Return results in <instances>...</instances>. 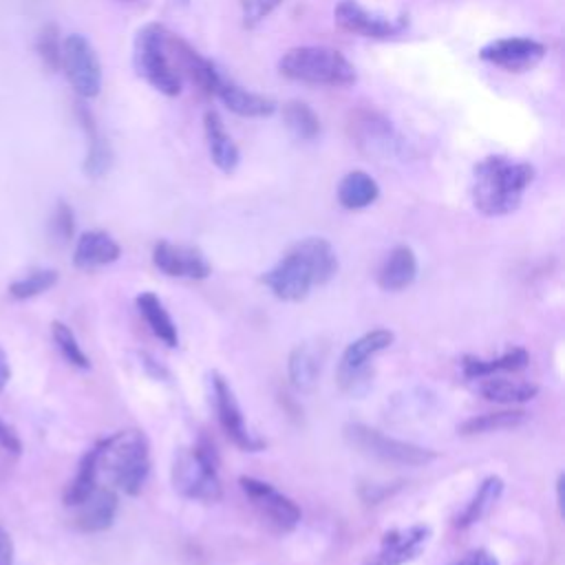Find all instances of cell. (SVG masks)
I'll return each mask as SVG.
<instances>
[{
  "label": "cell",
  "instance_id": "6da1fadb",
  "mask_svg": "<svg viewBox=\"0 0 565 565\" xmlns=\"http://www.w3.org/2000/svg\"><path fill=\"white\" fill-rule=\"evenodd\" d=\"M338 271V256L322 236H307L294 243L287 254L263 276L269 291L285 302H300L311 287L327 285Z\"/></svg>",
  "mask_w": 565,
  "mask_h": 565
},
{
  "label": "cell",
  "instance_id": "7a4b0ae2",
  "mask_svg": "<svg viewBox=\"0 0 565 565\" xmlns=\"http://www.w3.org/2000/svg\"><path fill=\"white\" fill-rule=\"evenodd\" d=\"M532 181L534 168L530 163L490 154L472 170V205L483 216H505L521 205Z\"/></svg>",
  "mask_w": 565,
  "mask_h": 565
},
{
  "label": "cell",
  "instance_id": "3957f363",
  "mask_svg": "<svg viewBox=\"0 0 565 565\" xmlns=\"http://www.w3.org/2000/svg\"><path fill=\"white\" fill-rule=\"evenodd\" d=\"M97 468L124 494H139L150 475V444L137 428L119 430L97 441Z\"/></svg>",
  "mask_w": 565,
  "mask_h": 565
},
{
  "label": "cell",
  "instance_id": "277c9868",
  "mask_svg": "<svg viewBox=\"0 0 565 565\" xmlns=\"http://www.w3.org/2000/svg\"><path fill=\"white\" fill-rule=\"evenodd\" d=\"M278 71L289 79L320 86H351L358 79L353 64L329 46H294L278 60Z\"/></svg>",
  "mask_w": 565,
  "mask_h": 565
},
{
  "label": "cell",
  "instance_id": "5b68a950",
  "mask_svg": "<svg viewBox=\"0 0 565 565\" xmlns=\"http://www.w3.org/2000/svg\"><path fill=\"white\" fill-rule=\"evenodd\" d=\"M172 486L179 494L194 501L214 503L223 497L218 479V457L207 439L181 448L172 461Z\"/></svg>",
  "mask_w": 565,
  "mask_h": 565
},
{
  "label": "cell",
  "instance_id": "8992f818",
  "mask_svg": "<svg viewBox=\"0 0 565 565\" xmlns=\"http://www.w3.org/2000/svg\"><path fill=\"white\" fill-rule=\"evenodd\" d=\"M168 33L170 31L157 22L141 26L132 44V66L137 75L143 77L152 88L174 97L181 93V77L170 60Z\"/></svg>",
  "mask_w": 565,
  "mask_h": 565
},
{
  "label": "cell",
  "instance_id": "52a82bcc",
  "mask_svg": "<svg viewBox=\"0 0 565 565\" xmlns=\"http://www.w3.org/2000/svg\"><path fill=\"white\" fill-rule=\"evenodd\" d=\"M344 439L351 448H355L358 452L373 457L377 461L384 463H397V466H426L428 461H433L437 455L430 448L404 441V439H395L384 435L377 428H371L366 424H347L344 426Z\"/></svg>",
  "mask_w": 565,
  "mask_h": 565
},
{
  "label": "cell",
  "instance_id": "ba28073f",
  "mask_svg": "<svg viewBox=\"0 0 565 565\" xmlns=\"http://www.w3.org/2000/svg\"><path fill=\"white\" fill-rule=\"evenodd\" d=\"M62 68L79 97L90 99L99 95L102 64L93 44L84 35L73 33L62 42Z\"/></svg>",
  "mask_w": 565,
  "mask_h": 565
},
{
  "label": "cell",
  "instance_id": "9c48e42d",
  "mask_svg": "<svg viewBox=\"0 0 565 565\" xmlns=\"http://www.w3.org/2000/svg\"><path fill=\"white\" fill-rule=\"evenodd\" d=\"M395 335L388 329H373L355 338L353 342L347 344L340 358V369H338V382L344 391L358 393V386L369 384V360L377 355L380 351L388 349L393 344Z\"/></svg>",
  "mask_w": 565,
  "mask_h": 565
},
{
  "label": "cell",
  "instance_id": "30bf717a",
  "mask_svg": "<svg viewBox=\"0 0 565 565\" xmlns=\"http://www.w3.org/2000/svg\"><path fill=\"white\" fill-rule=\"evenodd\" d=\"M241 490L247 494L252 505L258 510V514L278 532H291L300 523V508L285 497L280 490H276L271 483L260 481L256 477H238Z\"/></svg>",
  "mask_w": 565,
  "mask_h": 565
},
{
  "label": "cell",
  "instance_id": "8fae6325",
  "mask_svg": "<svg viewBox=\"0 0 565 565\" xmlns=\"http://www.w3.org/2000/svg\"><path fill=\"white\" fill-rule=\"evenodd\" d=\"M212 391H214L218 424H221L223 433L227 435V439H232V444H236L241 450H247V452L263 450L267 446V441L260 439L258 435H254L245 426V417H243V411H241V406L234 397V391L221 373H212Z\"/></svg>",
  "mask_w": 565,
  "mask_h": 565
},
{
  "label": "cell",
  "instance_id": "7c38bea8",
  "mask_svg": "<svg viewBox=\"0 0 565 565\" xmlns=\"http://www.w3.org/2000/svg\"><path fill=\"white\" fill-rule=\"evenodd\" d=\"M545 44L534 38H499L488 42L479 51V57L503 71L523 73L534 68L545 57Z\"/></svg>",
  "mask_w": 565,
  "mask_h": 565
},
{
  "label": "cell",
  "instance_id": "4fadbf2b",
  "mask_svg": "<svg viewBox=\"0 0 565 565\" xmlns=\"http://www.w3.org/2000/svg\"><path fill=\"white\" fill-rule=\"evenodd\" d=\"M154 267L170 278L203 280L212 274V267L201 249L188 245H174L170 241H159L152 247Z\"/></svg>",
  "mask_w": 565,
  "mask_h": 565
},
{
  "label": "cell",
  "instance_id": "5bb4252c",
  "mask_svg": "<svg viewBox=\"0 0 565 565\" xmlns=\"http://www.w3.org/2000/svg\"><path fill=\"white\" fill-rule=\"evenodd\" d=\"M433 536L430 525L415 523L402 530H391L382 536L377 554L366 565H404L415 561Z\"/></svg>",
  "mask_w": 565,
  "mask_h": 565
},
{
  "label": "cell",
  "instance_id": "9a60e30c",
  "mask_svg": "<svg viewBox=\"0 0 565 565\" xmlns=\"http://www.w3.org/2000/svg\"><path fill=\"white\" fill-rule=\"evenodd\" d=\"M168 51L179 77H188L203 95H214L221 82L216 66L192 49L183 38L168 33Z\"/></svg>",
  "mask_w": 565,
  "mask_h": 565
},
{
  "label": "cell",
  "instance_id": "2e32d148",
  "mask_svg": "<svg viewBox=\"0 0 565 565\" xmlns=\"http://www.w3.org/2000/svg\"><path fill=\"white\" fill-rule=\"evenodd\" d=\"M333 20L340 29L373 40H388L404 29V20L395 22L384 15L371 13L358 0H340L333 9Z\"/></svg>",
  "mask_w": 565,
  "mask_h": 565
},
{
  "label": "cell",
  "instance_id": "e0dca14e",
  "mask_svg": "<svg viewBox=\"0 0 565 565\" xmlns=\"http://www.w3.org/2000/svg\"><path fill=\"white\" fill-rule=\"evenodd\" d=\"M77 508L75 525L82 532H104L113 525L119 499L113 488H95Z\"/></svg>",
  "mask_w": 565,
  "mask_h": 565
},
{
  "label": "cell",
  "instance_id": "ac0fdd59",
  "mask_svg": "<svg viewBox=\"0 0 565 565\" xmlns=\"http://www.w3.org/2000/svg\"><path fill=\"white\" fill-rule=\"evenodd\" d=\"M121 256L119 243L102 230H88L79 234L73 249V265L79 269H95L115 263Z\"/></svg>",
  "mask_w": 565,
  "mask_h": 565
},
{
  "label": "cell",
  "instance_id": "d6986e66",
  "mask_svg": "<svg viewBox=\"0 0 565 565\" xmlns=\"http://www.w3.org/2000/svg\"><path fill=\"white\" fill-rule=\"evenodd\" d=\"M203 132H205V143H207L212 163L223 174H232L241 161V152H238V146L232 141V137L225 132V126L216 110H205Z\"/></svg>",
  "mask_w": 565,
  "mask_h": 565
},
{
  "label": "cell",
  "instance_id": "ffe728a7",
  "mask_svg": "<svg viewBox=\"0 0 565 565\" xmlns=\"http://www.w3.org/2000/svg\"><path fill=\"white\" fill-rule=\"evenodd\" d=\"M232 113L241 117H269L276 113V102L271 97L252 93L234 82L221 77L216 93H214Z\"/></svg>",
  "mask_w": 565,
  "mask_h": 565
},
{
  "label": "cell",
  "instance_id": "44dd1931",
  "mask_svg": "<svg viewBox=\"0 0 565 565\" xmlns=\"http://www.w3.org/2000/svg\"><path fill=\"white\" fill-rule=\"evenodd\" d=\"M417 278V256L408 245L391 249L377 271V285L382 291H402Z\"/></svg>",
  "mask_w": 565,
  "mask_h": 565
},
{
  "label": "cell",
  "instance_id": "7402d4cb",
  "mask_svg": "<svg viewBox=\"0 0 565 565\" xmlns=\"http://www.w3.org/2000/svg\"><path fill=\"white\" fill-rule=\"evenodd\" d=\"M77 117H79V124L84 126V130L88 135V152H86L82 170L88 179H102L113 166L110 143L99 135V130L95 126V119H93L90 110L84 104H77Z\"/></svg>",
  "mask_w": 565,
  "mask_h": 565
},
{
  "label": "cell",
  "instance_id": "603a6c76",
  "mask_svg": "<svg viewBox=\"0 0 565 565\" xmlns=\"http://www.w3.org/2000/svg\"><path fill=\"white\" fill-rule=\"evenodd\" d=\"M355 139L369 152H393L397 146V135L382 115L377 113H362L355 124Z\"/></svg>",
  "mask_w": 565,
  "mask_h": 565
},
{
  "label": "cell",
  "instance_id": "cb8c5ba5",
  "mask_svg": "<svg viewBox=\"0 0 565 565\" xmlns=\"http://www.w3.org/2000/svg\"><path fill=\"white\" fill-rule=\"evenodd\" d=\"M380 196L377 181L364 170H351L338 183V201L344 210H362Z\"/></svg>",
  "mask_w": 565,
  "mask_h": 565
},
{
  "label": "cell",
  "instance_id": "d4e9b609",
  "mask_svg": "<svg viewBox=\"0 0 565 565\" xmlns=\"http://www.w3.org/2000/svg\"><path fill=\"white\" fill-rule=\"evenodd\" d=\"M137 309L139 313L146 318L150 331L170 349H174L179 344V331L177 324L172 322L168 309L163 307V302L159 300V296L154 291H141L137 296Z\"/></svg>",
  "mask_w": 565,
  "mask_h": 565
},
{
  "label": "cell",
  "instance_id": "484cf974",
  "mask_svg": "<svg viewBox=\"0 0 565 565\" xmlns=\"http://www.w3.org/2000/svg\"><path fill=\"white\" fill-rule=\"evenodd\" d=\"M527 362H530V353L523 347H514V349H510L503 355L492 358V360L466 355L461 360V369H463V375L468 380H481V377L494 375L499 371H521V369L527 366Z\"/></svg>",
  "mask_w": 565,
  "mask_h": 565
},
{
  "label": "cell",
  "instance_id": "4316f807",
  "mask_svg": "<svg viewBox=\"0 0 565 565\" xmlns=\"http://www.w3.org/2000/svg\"><path fill=\"white\" fill-rule=\"evenodd\" d=\"M501 494H503V479H501L499 475L486 477V479L479 483L475 497H472V499L466 503V508L457 514L455 527L466 530V527L479 523V521L492 510V505L499 501Z\"/></svg>",
  "mask_w": 565,
  "mask_h": 565
},
{
  "label": "cell",
  "instance_id": "83f0119b",
  "mask_svg": "<svg viewBox=\"0 0 565 565\" xmlns=\"http://www.w3.org/2000/svg\"><path fill=\"white\" fill-rule=\"evenodd\" d=\"M479 393L481 397L494 404H523L536 397L539 386L532 382H516V380L488 375L479 380Z\"/></svg>",
  "mask_w": 565,
  "mask_h": 565
},
{
  "label": "cell",
  "instance_id": "f1b7e54d",
  "mask_svg": "<svg viewBox=\"0 0 565 565\" xmlns=\"http://www.w3.org/2000/svg\"><path fill=\"white\" fill-rule=\"evenodd\" d=\"M97 475H99V468H97V444H95L82 457V461L77 466V472H75L73 481L68 483V488L64 492V503L68 508L79 505L97 488Z\"/></svg>",
  "mask_w": 565,
  "mask_h": 565
},
{
  "label": "cell",
  "instance_id": "f546056e",
  "mask_svg": "<svg viewBox=\"0 0 565 565\" xmlns=\"http://www.w3.org/2000/svg\"><path fill=\"white\" fill-rule=\"evenodd\" d=\"M282 121L298 141H311L320 135V119L309 104L291 99L282 106Z\"/></svg>",
  "mask_w": 565,
  "mask_h": 565
},
{
  "label": "cell",
  "instance_id": "4dcf8cb0",
  "mask_svg": "<svg viewBox=\"0 0 565 565\" xmlns=\"http://www.w3.org/2000/svg\"><path fill=\"white\" fill-rule=\"evenodd\" d=\"M287 373H289V382H291L294 388H298V391L311 388L318 373H320V360H318L316 351L307 344H298L289 353Z\"/></svg>",
  "mask_w": 565,
  "mask_h": 565
},
{
  "label": "cell",
  "instance_id": "1f68e13d",
  "mask_svg": "<svg viewBox=\"0 0 565 565\" xmlns=\"http://www.w3.org/2000/svg\"><path fill=\"white\" fill-rule=\"evenodd\" d=\"M527 419L525 411H499V413H483V415H475L470 419H466L463 424H459V433L461 435H483V433H492V430H505V428H514L519 424H523Z\"/></svg>",
  "mask_w": 565,
  "mask_h": 565
},
{
  "label": "cell",
  "instance_id": "d6a6232c",
  "mask_svg": "<svg viewBox=\"0 0 565 565\" xmlns=\"http://www.w3.org/2000/svg\"><path fill=\"white\" fill-rule=\"evenodd\" d=\"M51 335H53V342H55L57 351L62 353V358H64L71 366L82 369V371L90 369V360H88V355L82 351V347H79L75 333L71 331V327H66V324L60 322V320H53V324H51Z\"/></svg>",
  "mask_w": 565,
  "mask_h": 565
},
{
  "label": "cell",
  "instance_id": "836d02e7",
  "mask_svg": "<svg viewBox=\"0 0 565 565\" xmlns=\"http://www.w3.org/2000/svg\"><path fill=\"white\" fill-rule=\"evenodd\" d=\"M55 282H57L55 269H35V271L26 274L24 278L13 280L7 291L15 300H26V298H35V296L49 291Z\"/></svg>",
  "mask_w": 565,
  "mask_h": 565
},
{
  "label": "cell",
  "instance_id": "e575fe53",
  "mask_svg": "<svg viewBox=\"0 0 565 565\" xmlns=\"http://www.w3.org/2000/svg\"><path fill=\"white\" fill-rule=\"evenodd\" d=\"M35 51L46 66V71L55 73L62 66V40H60V29L55 22H49L40 29L35 38Z\"/></svg>",
  "mask_w": 565,
  "mask_h": 565
},
{
  "label": "cell",
  "instance_id": "d590c367",
  "mask_svg": "<svg viewBox=\"0 0 565 565\" xmlns=\"http://www.w3.org/2000/svg\"><path fill=\"white\" fill-rule=\"evenodd\" d=\"M51 234L62 243L71 241L75 234V214L66 201H60L55 205V212L51 216Z\"/></svg>",
  "mask_w": 565,
  "mask_h": 565
},
{
  "label": "cell",
  "instance_id": "8d00e7d4",
  "mask_svg": "<svg viewBox=\"0 0 565 565\" xmlns=\"http://www.w3.org/2000/svg\"><path fill=\"white\" fill-rule=\"evenodd\" d=\"M282 0H241L243 7V24L247 29L260 24L271 11H276L280 7Z\"/></svg>",
  "mask_w": 565,
  "mask_h": 565
},
{
  "label": "cell",
  "instance_id": "74e56055",
  "mask_svg": "<svg viewBox=\"0 0 565 565\" xmlns=\"http://www.w3.org/2000/svg\"><path fill=\"white\" fill-rule=\"evenodd\" d=\"M0 448L13 457H18L22 452V441H20L18 433L4 419H0Z\"/></svg>",
  "mask_w": 565,
  "mask_h": 565
},
{
  "label": "cell",
  "instance_id": "f35d334b",
  "mask_svg": "<svg viewBox=\"0 0 565 565\" xmlns=\"http://www.w3.org/2000/svg\"><path fill=\"white\" fill-rule=\"evenodd\" d=\"M452 565H499V561H497V556L492 554V552H488V550H472V552H468L466 556H461L457 563H452Z\"/></svg>",
  "mask_w": 565,
  "mask_h": 565
},
{
  "label": "cell",
  "instance_id": "ab89813d",
  "mask_svg": "<svg viewBox=\"0 0 565 565\" xmlns=\"http://www.w3.org/2000/svg\"><path fill=\"white\" fill-rule=\"evenodd\" d=\"M13 541L9 532L0 525V565H13Z\"/></svg>",
  "mask_w": 565,
  "mask_h": 565
},
{
  "label": "cell",
  "instance_id": "60d3db41",
  "mask_svg": "<svg viewBox=\"0 0 565 565\" xmlns=\"http://www.w3.org/2000/svg\"><path fill=\"white\" fill-rule=\"evenodd\" d=\"M9 377H11V366H9L7 353H4V351H2V347H0V393L4 391V386H7Z\"/></svg>",
  "mask_w": 565,
  "mask_h": 565
},
{
  "label": "cell",
  "instance_id": "b9f144b4",
  "mask_svg": "<svg viewBox=\"0 0 565 565\" xmlns=\"http://www.w3.org/2000/svg\"><path fill=\"white\" fill-rule=\"evenodd\" d=\"M181 2H183V4H188V2H190V0H181Z\"/></svg>",
  "mask_w": 565,
  "mask_h": 565
}]
</instances>
